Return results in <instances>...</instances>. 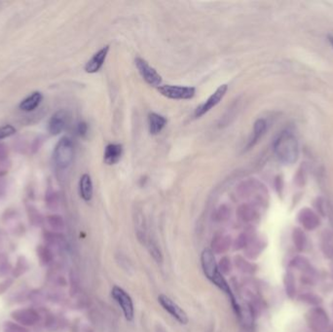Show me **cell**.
Returning a JSON list of instances; mask_svg holds the SVG:
<instances>
[{
  "label": "cell",
  "mask_w": 333,
  "mask_h": 332,
  "mask_svg": "<svg viewBox=\"0 0 333 332\" xmlns=\"http://www.w3.org/2000/svg\"><path fill=\"white\" fill-rule=\"evenodd\" d=\"M160 94L172 99H191L196 94V89L193 87H182L174 85H164L158 87Z\"/></svg>",
  "instance_id": "5"
},
{
  "label": "cell",
  "mask_w": 333,
  "mask_h": 332,
  "mask_svg": "<svg viewBox=\"0 0 333 332\" xmlns=\"http://www.w3.org/2000/svg\"><path fill=\"white\" fill-rule=\"evenodd\" d=\"M29 268V265H28V262L26 260V258L24 256H20L18 258V262H17V265L14 269V272H13V275L14 277L16 278H19L20 275L24 274Z\"/></svg>",
  "instance_id": "20"
},
{
  "label": "cell",
  "mask_w": 333,
  "mask_h": 332,
  "mask_svg": "<svg viewBox=\"0 0 333 332\" xmlns=\"http://www.w3.org/2000/svg\"><path fill=\"white\" fill-rule=\"evenodd\" d=\"M294 244H295L296 248L299 251H302L304 249L305 244H306V239H305V236H304L303 232L300 231L299 229H294Z\"/></svg>",
  "instance_id": "25"
},
{
  "label": "cell",
  "mask_w": 333,
  "mask_h": 332,
  "mask_svg": "<svg viewBox=\"0 0 333 332\" xmlns=\"http://www.w3.org/2000/svg\"><path fill=\"white\" fill-rule=\"evenodd\" d=\"M69 115L65 110H59L50 119L49 132L52 136L59 135L66 127Z\"/></svg>",
  "instance_id": "10"
},
{
  "label": "cell",
  "mask_w": 333,
  "mask_h": 332,
  "mask_svg": "<svg viewBox=\"0 0 333 332\" xmlns=\"http://www.w3.org/2000/svg\"><path fill=\"white\" fill-rule=\"evenodd\" d=\"M12 283H13V281L11 279H8V280L0 283V294L4 293L11 287Z\"/></svg>",
  "instance_id": "31"
},
{
  "label": "cell",
  "mask_w": 333,
  "mask_h": 332,
  "mask_svg": "<svg viewBox=\"0 0 333 332\" xmlns=\"http://www.w3.org/2000/svg\"><path fill=\"white\" fill-rule=\"evenodd\" d=\"M2 329L3 332H30L27 328L12 321L4 322Z\"/></svg>",
  "instance_id": "21"
},
{
  "label": "cell",
  "mask_w": 333,
  "mask_h": 332,
  "mask_svg": "<svg viewBox=\"0 0 333 332\" xmlns=\"http://www.w3.org/2000/svg\"><path fill=\"white\" fill-rule=\"evenodd\" d=\"M48 225L50 226L52 231H61L64 228L63 220L59 215H52L47 218Z\"/></svg>",
  "instance_id": "22"
},
{
  "label": "cell",
  "mask_w": 333,
  "mask_h": 332,
  "mask_svg": "<svg viewBox=\"0 0 333 332\" xmlns=\"http://www.w3.org/2000/svg\"><path fill=\"white\" fill-rule=\"evenodd\" d=\"M267 131V122L264 119H258L255 121L254 125V131L252 134V137L248 142L247 149L253 148L264 136V134Z\"/></svg>",
  "instance_id": "13"
},
{
  "label": "cell",
  "mask_w": 333,
  "mask_h": 332,
  "mask_svg": "<svg viewBox=\"0 0 333 332\" xmlns=\"http://www.w3.org/2000/svg\"><path fill=\"white\" fill-rule=\"evenodd\" d=\"M109 52V46L102 47L98 52H97L86 63L85 71L88 73H96L98 72L103 65L107 54Z\"/></svg>",
  "instance_id": "11"
},
{
  "label": "cell",
  "mask_w": 333,
  "mask_h": 332,
  "mask_svg": "<svg viewBox=\"0 0 333 332\" xmlns=\"http://www.w3.org/2000/svg\"><path fill=\"white\" fill-rule=\"evenodd\" d=\"M17 130L12 125H5L0 127V139L10 137L16 134Z\"/></svg>",
  "instance_id": "26"
},
{
  "label": "cell",
  "mask_w": 333,
  "mask_h": 332,
  "mask_svg": "<svg viewBox=\"0 0 333 332\" xmlns=\"http://www.w3.org/2000/svg\"><path fill=\"white\" fill-rule=\"evenodd\" d=\"M274 152L280 162L286 165L295 163L299 156V144L296 136L287 129L279 134L273 144Z\"/></svg>",
  "instance_id": "2"
},
{
  "label": "cell",
  "mask_w": 333,
  "mask_h": 332,
  "mask_svg": "<svg viewBox=\"0 0 333 332\" xmlns=\"http://www.w3.org/2000/svg\"><path fill=\"white\" fill-rule=\"evenodd\" d=\"M201 265H202V269L206 278L227 295V297L229 298L231 302V305L233 307L235 314L240 318L241 306L237 302L231 291V288L229 287V284L227 283V281L225 280V278L219 271L218 265L215 257V254L213 253L212 250L206 249L203 251L201 254Z\"/></svg>",
  "instance_id": "1"
},
{
  "label": "cell",
  "mask_w": 333,
  "mask_h": 332,
  "mask_svg": "<svg viewBox=\"0 0 333 332\" xmlns=\"http://www.w3.org/2000/svg\"><path fill=\"white\" fill-rule=\"evenodd\" d=\"M77 133L81 137H85L88 133V125L85 122H80L77 126Z\"/></svg>",
  "instance_id": "30"
},
{
  "label": "cell",
  "mask_w": 333,
  "mask_h": 332,
  "mask_svg": "<svg viewBox=\"0 0 333 332\" xmlns=\"http://www.w3.org/2000/svg\"><path fill=\"white\" fill-rule=\"evenodd\" d=\"M135 63L139 74L148 85L152 87H160L162 83V77L155 70V68L149 65V63L141 58H137L135 59Z\"/></svg>",
  "instance_id": "7"
},
{
  "label": "cell",
  "mask_w": 333,
  "mask_h": 332,
  "mask_svg": "<svg viewBox=\"0 0 333 332\" xmlns=\"http://www.w3.org/2000/svg\"><path fill=\"white\" fill-rule=\"evenodd\" d=\"M246 245H247V237H246L245 234H243V235H241V236L237 239V241H236V243H235L234 249H235V250H241V249L245 248Z\"/></svg>",
  "instance_id": "29"
},
{
  "label": "cell",
  "mask_w": 333,
  "mask_h": 332,
  "mask_svg": "<svg viewBox=\"0 0 333 332\" xmlns=\"http://www.w3.org/2000/svg\"><path fill=\"white\" fill-rule=\"evenodd\" d=\"M298 218L300 223L308 230H313L319 225V219L317 215L308 209L302 210L299 214Z\"/></svg>",
  "instance_id": "17"
},
{
  "label": "cell",
  "mask_w": 333,
  "mask_h": 332,
  "mask_svg": "<svg viewBox=\"0 0 333 332\" xmlns=\"http://www.w3.org/2000/svg\"><path fill=\"white\" fill-rule=\"evenodd\" d=\"M123 154V146L117 143H110L105 147L103 160L107 165H115L121 159Z\"/></svg>",
  "instance_id": "12"
},
{
  "label": "cell",
  "mask_w": 333,
  "mask_h": 332,
  "mask_svg": "<svg viewBox=\"0 0 333 332\" xmlns=\"http://www.w3.org/2000/svg\"><path fill=\"white\" fill-rule=\"evenodd\" d=\"M235 263L236 266H238V268L244 272H251L252 270V264H250L248 261L244 260L241 257H236L235 259Z\"/></svg>",
  "instance_id": "28"
},
{
  "label": "cell",
  "mask_w": 333,
  "mask_h": 332,
  "mask_svg": "<svg viewBox=\"0 0 333 332\" xmlns=\"http://www.w3.org/2000/svg\"><path fill=\"white\" fill-rule=\"evenodd\" d=\"M218 265V269H219V271L221 272V274L222 275H224V274H229L230 272H231V262H230V259L228 258V257H223L221 260H220V262H219V264H217Z\"/></svg>",
  "instance_id": "27"
},
{
  "label": "cell",
  "mask_w": 333,
  "mask_h": 332,
  "mask_svg": "<svg viewBox=\"0 0 333 332\" xmlns=\"http://www.w3.org/2000/svg\"><path fill=\"white\" fill-rule=\"evenodd\" d=\"M11 317L16 323L25 328L34 327L35 325L39 324L41 320L40 314L33 308H22L15 310L11 313Z\"/></svg>",
  "instance_id": "8"
},
{
  "label": "cell",
  "mask_w": 333,
  "mask_h": 332,
  "mask_svg": "<svg viewBox=\"0 0 333 332\" xmlns=\"http://www.w3.org/2000/svg\"><path fill=\"white\" fill-rule=\"evenodd\" d=\"M227 91H228V86L226 84L219 86L215 90V92L204 103H202L199 107H197V109L195 110V113H194L195 117L200 118L203 115H205L207 112H209L211 109L215 107L221 101V99L224 98Z\"/></svg>",
  "instance_id": "9"
},
{
  "label": "cell",
  "mask_w": 333,
  "mask_h": 332,
  "mask_svg": "<svg viewBox=\"0 0 333 332\" xmlns=\"http://www.w3.org/2000/svg\"><path fill=\"white\" fill-rule=\"evenodd\" d=\"M147 248H148L150 255L153 257V259L157 263H162L163 256H162V253H161L160 249L158 248L157 244L155 242H153V241H149L148 244H147Z\"/></svg>",
  "instance_id": "23"
},
{
  "label": "cell",
  "mask_w": 333,
  "mask_h": 332,
  "mask_svg": "<svg viewBox=\"0 0 333 332\" xmlns=\"http://www.w3.org/2000/svg\"><path fill=\"white\" fill-rule=\"evenodd\" d=\"M111 296L120 306L125 319L128 322H133L135 317V307L131 296L120 287H113L111 290Z\"/></svg>",
  "instance_id": "4"
},
{
  "label": "cell",
  "mask_w": 333,
  "mask_h": 332,
  "mask_svg": "<svg viewBox=\"0 0 333 332\" xmlns=\"http://www.w3.org/2000/svg\"><path fill=\"white\" fill-rule=\"evenodd\" d=\"M328 38H329V41H330V43H331V45L333 46V35H329L328 36Z\"/></svg>",
  "instance_id": "32"
},
{
  "label": "cell",
  "mask_w": 333,
  "mask_h": 332,
  "mask_svg": "<svg viewBox=\"0 0 333 332\" xmlns=\"http://www.w3.org/2000/svg\"><path fill=\"white\" fill-rule=\"evenodd\" d=\"M37 252V257L39 259V262L42 266H46L50 264L53 260V254L51 250L48 247L45 246H39L36 250Z\"/></svg>",
  "instance_id": "19"
},
{
  "label": "cell",
  "mask_w": 333,
  "mask_h": 332,
  "mask_svg": "<svg viewBox=\"0 0 333 332\" xmlns=\"http://www.w3.org/2000/svg\"><path fill=\"white\" fill-rule=\"evenodd\" d=\"M158 302L163 307L165 311H167L175 320H176L180 325H187L189 320L185 311L180 308L174 300H172L169 296L165 294H160L158 296Z\"/></svg>",
  "instance_id": "6"
},
{
  "label": "cell",
  "mask_w": 333,
  "mask_h": 332,
  "mask_svg": "<svg viewBox=\"0 0 333 332\" xmlns=\"http://www.w3.org/2000/svg\"><path fill=\"white\" fill-rule=\"evenodd\" d=\"M79 192L82 199L89 202L93 198V183L91 176L87 174L83 175L79 181Z\"/></svg>",
  "instance_id": "16"
},
{
  "label": "cell",
  "mask_w": 333,
  "mask_h": 332,
  "mask_svg": "<svg viewBox=\"0 0 333 332\" xmlns=\"http://www.w3.org/2000/svg\"><path fill=\"white\" fill-rule=\"evenodd\" d=\"M167 125V119L158 114V113H150L148 115V129H149V133L151 135H158L162 132V130L166 127Z\"/></svg>",
  "instance_id": "15"
},
{
  "label": "cell",
  "mask_w": 333,
  "mask_h": 332,
  "mask_svg": "<svg viewBox=\"0 0 333 332\" xmlns=\"http://www.w3.org/2000/svg\"><path fill=\"white\" fill-rule=\"evenodd\" d=\"M53 156L55 164L59 169L64 170L68 168L74 157V146L72 140L67 137H61L55 147Z\"/></svg>",
  "instance_id": "3"
},
{
  "label": "cell",
  "mask_w": 333,
  "mask_h": 332,
  "mask_svg": "<svg viewBox=\"0 0 333 332\" xmlns=\"http://www.w3.org/2000/svg\"><path fill=\"white\" fill-rule=\"evenodd\" d=\"M43 100V95L40 92H33L23 100L20 101L19 107L24 112H30L36 109Z\"/></svg>",
  "instance_id": "14"
},
{
  "label": "cell",
  "mask_w": 333,
  "mask_h": 332,
  "mask_svg": "<svg viewBox=\"0 0 333 332\" xmlns=\"http://www.w3.org/2000/svg\"><path fill=\"white\" fill-rule=\"evenodd\" d=\"M213 253L214 254H223L226 253L231 247V239L228 236H219L215 237V239L212 243Z\"/></svg>",
  "instance_id": "18"
},
{
  "label": "cell",
  "mask_w": 333,
  "mask_h": 332,
  "mask_svg": "<svg viewBox=\"0 0 333 332\" xmlns=\"http://www.w3.org/2000/svg\"><path fill=\"white\" fill-rule=\"evenodd\" d=\"M285 283H286V291L288 295L293 298L294 295L295 294V282L294 279V276L292 273H288L285 279Z\"/></svg>",
  "instance_id": "24"
}]
</instances>
